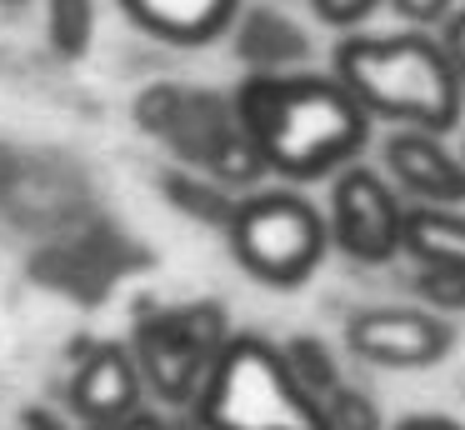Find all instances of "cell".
Here are the masks:
<instances>
[{
    "mask_svg": "<svg viewBox=\"0 0 465 430\" xmlns=\"http://www.w3.org/2000/svg\"><path fill=\"white\" fill-rule=\"evenodd\" d=\"M235 110L265 170L285 180L335 175L371 145V110L335 70H251L235 90Z\"/></svg>",
    "mask_w": 465,
    "mask_h": 430,
    "instance_id": "obj_1",
    "label": "cell"
},
{
    "mask_svg": "<svg viewBox=\"0 0 465 430\" xmlns=\"http://www.w3.org/2000/svg\"><path fill=\"white\" fill-rule=\"evenodd\" d=\"M335 75L371 110V120L420 130H455L465 110V80L450 65L440 35L391 30V35H345L335 45Z\"/></svg>",
    "mask_w": 465,
    "mask_h": 430,
    "instance_id": "obj_2",
    "label": "cell"
},
{
    "mask_svg": "<svg viewBox=\"0 0 465 430\" xmlns=\"http://www.w3.org/2000/svg\"><path fill=\"white\" fill-rule=\"evenodd\" d=\"M201 430H331L325 405L301 385L281 345L231 335L191 405Z\"/></svg>",
    "mask_w": 465,
    "mask_h": 430,
    "instance_id": "obj_3",
    "label": "cell"
},
{
    "mask_svg": "<svg viewBox=\"0 0 465 430\" xmlns=\"http://www.w3.org/2000/svg\"><path fill=\"white\" fill-rule=\"evenodd\" d=\"M135 120L155 140L175 150L191 170H205L221 185H251L265 175V160L245 130L235 95L221 90H195V85H151L135 100Z\"/></svg>",
    "mask_w": 465,
    "mask_h": 430,
    "instance_id": "obj_4",
    "label": "cell"
},
{
    "mask_svg": "<svg viewBox=\"0 0 465 430\" xmlns=\"http://www.w3.org/2000/svg\"><path fill=\"white\" fill-rule=\"evenodd\" d=\"M225 235H231V255L241 260L245 275L275 290L305 285L331 250L325 215L295 190H251V195H241Z\"/></svg>",
    "mask_w": 465,
    "mask_h": 430,
    "instance_id": "obj_5",
    "label": "cell"
},
{
    "mask_svg": "<svg viewBox=\"0 0 465 430\" xmlns=\"http://www.w3.org/2000/svg\"><path fill=\"white\" fill-rule=\"evenodd\" d=\"M225 340H231L225 310L215 300H195V305H175L141 320L131 350L145 375V390H155L165 405H195Z\"/></svg>",
    "mask_w": 465,
    "mask_h": 430,
    "instance_id": "obj_6",
    "label": "cell"
},
{
    "mask_svg": "<svg viewBox=\"0 0 465 430\" xmlns=\"http://www.w3.org/2000/svg\"><path fill=\"white\" fill-rule=\"evenodd\" d=\"M331 245L341 255L361 260V265H385L401 255L405 235V195L391 185L385 170H371L361 160H351L345 170H335L331 180Z\"/></svg>",
    "mask_w": 465,
    "mask_h": 430,
    "instance_id": "obj_7",
    "label": "cell"
},
{
    "mask_svg": "<svg viewBox=\"0 0 465 430\" xmlns=\"http://www.w3.org/2000/svg\"><path fill=\"white\" fill-rule=\"evenodd\" d=\"M345 345H351V355L381 370H430L450 355L455 330L445 315L425 305H371L351 315Z\"/></svg>",
    "mask_w": 465,
    "mask_h": 430,
    "instance_id": "obj_8",
    "label": "cell"
},
{
    "mask_svg": "<svg viewBox=\"0 0 465 430\" xmlns=\"http://www.w3.org/2000/svg\"><path fill=\"white\" fill-rule=\"evenodd\" d=\"M381 170L411 205H465V155L440 130L401 125L381 140Z\"/></svg>",
    "mask_w": 465,
    "mask_h": 430,
    "instance_id": "obj_9",
    "label": "cell"
},
{
    "mask_svg": "<svg viewBox=\"0 0 465 430\" xmlns=\"http://www.w3.org/2000/svg\"><path fill=\"white\" fill-rule=\"evenodd\" d=\"M141 395H145V375L135 365V350L121 345V340L91 345L71 375V410L85 425L131 415V410H141Z\"/></svg>",
    "mask_w": 465,
    "mask_h": 430,
    "instance_id": "obj_10",
    "label": "cell"
},
{
    "mask_svg": "<svg viewBox=\"0 0 465 430\" xmlns=\"http://www.w3.org/2000/svg\"><path fill=\"white\" fill-rule=\"evenodd\" d=\"M231 45L251 70H295L311 55V35L281 5H241L231 25Z\"/></svg>",
    "mask_w": 465,
    "mask_h": 430,
    "instance_id": "obj_11",
    "label": "cell"
},
{
    "mask_svg": "<svg viewBox=\"0 0 465 430\" xmlns=\"http://www.w3.org/2000/svg\"><path fill=\"white\" fill-rule=\"evenodd\" d=\"M121 10L155 40L171 45H205L225 35L241 15V0H121Z\"/></svg>",
    "mask_w": 465,
    "mask_h": 430,
    "instance_id": "obj_12",
    "label": "cell"
},
{
    "mask_svg": "<svg viewBox=\"0 0 465 430\" xmlns=\"http://www.w3.org/2000/svg\"><path fill=\"white\" fill-rule=\"evenodd\" d=\"M401 255L415 265L465 270V215L455 205H405Z\"/></svg>",
    "mask_w": 465,
    "mask_h": 430,
    "instance_id": "obj_13",
    "label": "cell"
},
{
    "mask_svg": "<svg viewBox=\"0 0 465 430\" xmlns=\"http://www.w3.org/2000/svg\"><path fill=\"white\" fill-rule=\"evenodd\" d=\"M165 200H171L175 210H185L191 220H205V225H231L235 215V200H231V185H221L215 175H205V170H171V175L161 180Z\"/></svg>",
    "mask_w": 465,
    "mask_h": 430,
    "instance_id": "obj_14",
    "label": "cell"
},
{
    "mask_svg": "<svg viewBox=\"0 0 465 430\" xmlns=\"http://www.w3.org/2000/svg\"><path fill=\"white\" fill-rule=\"evenodd\" d=\"M45 40L61 60H81L95 40V0H41Z\"/></svg>",
    "mask_w": 465,
    "mask_h": 430,
    "instance_id": "obj_15",
    "label": "cell"
},
{
    "mask_svg": "<svg viewBox=\"0 0 465 430\" xmlns=\"http://www.w3.org/2000/svg\"><path fill=\"white\" fill-rule=\"evenodd\" d=\"M285 360H291V370L301 375V385L311 390L315 400H325L335 385H341V365H335V350L325 345V340H315V335H295V340H285Z\"/></svg>",
    "mask_w": 465,
    "mask_h": 430,
    "instance_id": "obj_16",
    "label": "cell"
},
{
    "mask_svg": "<svg viewBox=\"0 0 465 430\" xmlns=\"http://www.w3.org/2000/svg\"><path fill=\"white\" fill-rule=\"evenodd\" d=\"M411 290L425 310L435 315H460L465 310V270H440V265H415Z\"/></svg>",
    "mask_w": 465,
    "mask_h": 430,
    "instance_id": "obj_17",
    "label": "cell"
},
{
    "mask_svg": "<svg viewBox=\"0 0 465 430\" xmlns=\"http://www.w3.org/2000/svg\"><path fill=\"white\" fill-rule=\"evenodd\" d=\"M321 405H325V425L331 430H381V405L361 385H345L341 380Z\"/></svg>",
    "mask_w": 465,
    "mask_h": 430,
    "instance_id": "obj_18",
    "label": "cell"
},
{
    "mask_svg": "<svg viewBox=\"0 0 465 430\" xmlns=\"http://www.w3.org/2000/svg\"><path fill=\"white\" fill-rule=\"evenodd\" d=\"M385 0H311V10L325 20V25H335V30H351V25H361L371 10H381Z\"/></svg>",
    "mask_w": 465,
    "mask_h": 430,
    "instance_id": "obj_19",
    "label": "cell"
},
{
    "mask_svg": "<svg viewBox=\"0 0 465 430\" xmlns=\"http://www.w3.org/2000/svg\"><path fill=\"white\" fill-rule=\"evenodd\" d=\"M385 5H391L405 25L425 30V25H440V20L455 10V0H385Z\"/></svg>",
    "mask_w": 465,
    "mask_h": 430,
    "instance_id": "obj_20",
    "label": "cell"
},
{
    "mask_svg": "<svg viewBox=\"0 0 465 430\" xmlns=\"http://www.w3.org/2000/svg\"><path fill=\"white\" fill-rule=\"evenodd\" d=\"M440 45H445L450 65L460 70V80H465V5H455L450 15L440 20Z\"/></svg>",
    "mask_w": 465,
    "mask_h": 430,
    "instance_id": "obj_21",
    "label": "cell"
},
{
    "mask_svg": "<svg viewBox=\"0 0 465 430\" xmlns=\"http://www.w3.org/2000/svg\"><path fill=\"white\" fill-rule=\"evenodd\" d=\"M85 430H181V425H171L165 415H155V410H131V415H121V420H101V425H85ZM191 430H195V420H191Z\"/></svg>",
    "mask_w": 465,
    "mask_h": 430,
    "instance_id": "obj_22",
    "label": "cell"
},
{
    "mask_svg": "<svg viewBox=\"0 0 465 430\" xmlns=\"http://www.w3.org/2000/svg\"><path fill=\"white\" fill-rule=\"evenodd\" d=\"M395 430H465V425L450 420V415H405Z\"/></svg>",
    "mask_w": 465,
    "mask_h": 430,
    "instance_id": "obj_23",
    "label": "cell"
},
{
    "mask_svg": "<svg viewBox=\"0 0 465 430\" xmlns=\"http://www.w3.org/2000/svg\"><path fill=\"white\" fill-rule=\"evenodd\" d=\"M25 430H55V420L41 415V410H25Z\"/></svg>",
    "mask_w": 465,
    "mask_h": 430,
    "instance_id": "obj_24",
    "label": "cell"
},
{
    "mask_svg": "<svg viewBox=\"0 0 465 430\" xmlns=\"http://www.w3.org/2000/svg\"><path fill=\"white\" fill-rule=\"evenodd\" d=\"M25 5H35V0H0V10H25Z\"/></svg>",
    "mask_w": 465,
    "mask_h": 430,
    "instance_id": "obj_25",
    "label": "cell"
}]
</instances>
